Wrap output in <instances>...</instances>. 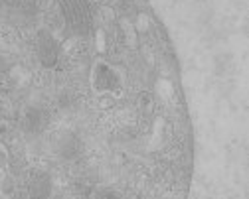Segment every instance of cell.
Here are the masks:
<instances>
[{
  "mask_svg": "<svg viewBox=\"0 0 249 199\" xmlns=\"http://www.w3.org/2000/svg\"><path fill=\"white\" fill-rule=\"evenodd\" d=\"M12 199H18V197H12Z\"/></svg>",
  "mask_w": 249,
  "mask_h": 199,
  "instance_id": "obj_9",
  "label": "cell"
},
{
  "mask_svg": "<svg viewBox=\"0 0 249 199\" xmlns=\"http://www.w3.org/2000/svg\"><path fill=\"white\" fill-rule=\"evenodd\" d=\"M93 85L99 93H111L121 87V77L107 63H97L95 71H93Z\"/></svg>",
  "mask_w": 249,
  "mask_h": 199,
  "instance_id": "obj_5",
  "label": "cell"
},
{
  "mask_svg": "<svg viewBox=\"0 0 249 199\" xmlns=\"http://www.w3.org/2000/svg\"><path fill=\"white\" fill-rule=\"evenodd\" d=\"M77 105H79V99L71 91H64V93L57 97V109L61 113H71V111L77 109Z\"/></svg>",
  "mask_w": 249,
  "mask_h": 199,
  "instance_id": "obj_6",
  "label": "cell"
},
{
  "mask_svg": "<svg viewBox=\"0 0 249 199\" xmlns=\"http://www.w3.org/2000/svg\"><path fill=\"white\" fill-rule=\"evenodd\" d=\"M55 154L64 162H75L83 156V140L75 132H66L55 142Z\"/></svg>",
  "mask_w": 249,
  "mask_h": 199,
  "instance_id": "obj_3",
  "label": "cell"
},
{
  "mask_svg": "<svg viewBox=\"0 0 249 199\" xmlns=\"http://www.w3.org/2000/svg\"><path fill=\"white\" fill-rule=\"evenodd\" d=\"M26 191H28L30 199H50V195L53 191L52 176L48 172H42V170L32 172L26 182Z\"/></svg>",
  "mask_w": 249,
  "mask_h": 199,
  "instance_id": "obj_4",
  "label": "cell"
},
{
  "mask_svg": "<svg viewBox=\"0 0 249 199\" xmlns=\"http://www.w3.org/2000/svg\"><path fill=\"white\" fill-rule=\"evenodd\" d=\"M48 124H50V113L44 107H40V105L28 107L22 113V116H20V126H22L26 136H40V134H44Z\"/></svg>",
  "mask_w": 249,
  "mask_h": 199,
  "instance_id": "obj_1",
  "label": "cell"
},
{
  "mask_svg": "<svg viewBox=\"0 0 249 199\" xmlns=\"http://www.w3.org/2000/svg\"><path fill=\"white\" fill-rule=\"evenodd\" d=\"M6 71H8V61H6L2 55H0V77H2Z\"/></svg>",
  "mask_w": 249,
  "mask_h": 199,
  "instance_id": "obj_8",
  "label": "cell"
},
{
  "mask_svg": "<svg viewBox=\"0 0 249 199\" xmlns=\"http://www.w3.org/2000/svg\"><path fill=\"white\" fill-rule=\"evenodd\" d=\"M34 48H36V57L44 67H48V69L55 67L57 59H59V46H57V42L52 34H48V32H40Z\"/></svg>",
  "mask_w": 249,
  "mask_h": 199,
  "instance_id": "obj_2",
  "label": "cell"
},
{
  "mask_svg": "<svg viewBox=\"0 0 249 199\" xmlns=\"http://www.w3.org/2000/svg\"><path fill=\"white\" fill-rule=\"evenodd\" d=\"M97 199H124V197L119 195V193H115V191H103V193L97 195Z\"/></svg>",
  "mask_w": 249,
  "mask_h": 199,
  "instance_id": "obj_7",
  "label": "cell"
}]
</instances>
